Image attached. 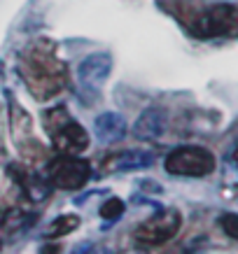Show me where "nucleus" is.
Masks as SVG:
<instances>
[{
	"mask_svg": "<svg viewBox=\"0 0 238 254\" xmlns=\"http://www.w3.org/2000/svg\"><path fill=\"white\" fill-rule=\"evenodd\" d=\"M124 212V203L119 198H110L103 203V208H100V217L103 219H108V222H115V219H119Z\"/></svg>",
	"mask_w": 238,
	"mask_h": 254,
	"instance_id": "f8f14e48",
	"label": "nucleus"
},
{
	"mask_svg": "<svg viewBox=\"0 0 238 254\" xmlns=\"http://www.w3.org/2000/svg\"><path fill=\"white\" fill-rule=\"evenodd\" d=\"M110 68H112V59L108 54H93L82 61V65L77 68V75L84 86H98L108 79Z\"/></svg>",
	"mask_w": 238,
	"mask_h": 254,
	"instance_id": "0eeeda50",
	"label": "nucleus"
},
{
	"mask_svg": "<svg viewBox=\"0 0 238 254\" xmlns=\"http://www.w3.org/2000/svg\"><path fill=\"white\" fill-rule=\"evenodd\" d=\"M236 28L238 7H234V5H215L208 12H203L199 16V21L194 23V33L199 38H220V35H229Z\"/></svg>",
	"mask_w": 238,
	"mask_h": 254,
	"instance_id": "39448f33",
	"label": "nucleus"
},
{
	"mask_svg": "<svg viewBox=\"0 0 238 254\" xmlns=\"http://www.w3.org/2000/svg\"><path fill=\"white\" fill-rule=\"evenodd\" d=\"M180 224H182V215L177 210H161L136 231V240L145 245H161L180 231Z\"/></svg>",
	"mask_w": 238,
	"mask_h": 254,
	"instance_id": "423d86ee",
	"label": "nucleus"
},
{
	"mask_svg": "<svg viewBox=\"0 0 238 254\" xmlns=\"http://www.w3.org/2000/svg\"><path fill=\"white\" fill-rule=\"evenodd\" d=\"M227 161H229V163H238V145L231 147V152L227 154Z\"/></svg>",
	"mask_w": 238,
	"mask_h": 254,
	"instance_id": "4468645a",
	"label": "nucleus"
},
{
	"mask_svg": "<svg viewBox=\"0 0 238 254\" xmlns=\"http://www.w3.org/2000/svg\"><path fill=\"white\" fill-rule=\"evenodd\" d=\"M163 126H166V117H163L161 110H147L136 124V135L147 140L157 138V135H161Z\"/></svg>",
	"mask_w": 238,
	"mask_h": 254,
	"instance_id": "1a4fd4ad",
	"label": "nucleus"
},
{
	"mask_svg": "<svg viewBox=\"0 0 238 254\" xmlns=\"http://www.w3.org/2000/svg\"><path fill=\"white\" fill-rule=\"evenodd\" d=\"M77 226H79V217H75V215H63V217H59V219L52 224V229H49V236L59 238V236H66V233L75 231Z\"/></svg>",
	"mask_w": 238,
	"mask_h": 254,
	"instance_id": "9b49d317",
	"label": "nucleus"
},
{
	"mask_svg": "<svg viewBox=\"0 0 238 254\" xmlns=\"http://www.w3.org/2000/svg\"><path fill=\"white\" fill-rule=\"evenodd\" d=\"M152 161V156L145 154V152H131V154H122L112 159V163H119L117 168L119 170H126V168H143L147 163Z\"/></svg>",
	"mask_w": 238,
	"mask_h": 254,
	"instance_id": "9d476101",
	"label": "nucleus"
},
{
	"mask_svg": "<svg viewBox=\"0 0 238 254\" xmlns=\"http://www.w3.org/2000/svg\"><path fill=\"white\" fill-rule=\"evenodd\" d=\"M45 124L52 142L61 154H79L89 147V133L66 112V108L49 110L45 115Z\"/></svg>",
	"mask_w": 238,
	"mask_h": 254,
	"instance_id": "f03ea898",
	"label": "nucleus"
},
{
	"mask_svg": "<svg viewBox=\"0 0 238 254\" xmlns=\"http://www.w3.org/2000/svg\"><path fill=\"white\" fill-rule=\"evenodd\" d=\"M91 177V166L77 154H63L49 166V182L59 189H79Z\"/></svg>",
	"mask_w": 238,
	"mask_h": 254,
	"instance_id": "20e7f679",
	"label": "nucleus"
},
{
	"mask_svg": "<svg viewBox=\"0 0 238 254\" xmlns=\"http://www.w3.org/2000/svg\"><path fill=\"white\" fill-rule=\"evenodd\" d=\"M163 168L168 170L170 175L206 177L215 170V156H213V152H208L206 147H177L166 156Z\"/></svg>",
	"mask_w": 238,
	"mask_h": 254,
	"instance_id": "7ed1b4c3",
	"label": "nucleus"
},
{
	"mask_svg": "<svg viewBox=\"0 0 238 254\" xmlns=\"http://www.w3.org/2000/svg\"><path fill=\"white\" fill-rule=\"evenodd\" d=\"M96 135H98L100 142H117L126 135V124L119 115L108 112V115L96 119Z\"/></svg>",
	"mask_w": 238,
	"mask_h": 254,
	"instance_id": "6e6552de",
	"label": "nucleus"
},
{
	"mask_svg": "<svg viewBox=\"0 0 238 254\" xmlns=\"http://www.w3.org/2000/svg\"><path fill=\"white\" fill-rule=\"evenodd\" d=\"M220 226H222V231L231 240H238V215L236 212H227V215L220 217Z\"/></svg>",
	"mask_w": 238,
	"mask_h": 254,
	"instance_id": "ddd939ff",
	"label": "nucleus"
},
{
	"mask_svg": "<svg viewBox=\"0 0 238 254\" xmlns=\"http://www.w3.org/2000/svg\"><path fill=\"white\" fill-rule=\"evenodd\" d=\"M21 77L31 93L38 100H49L61 93L68 82V68L54 54V47L47 40H40L23 54L21 59Z\"/></svg>",
	"mask_w": 238,
	"mask_h": 254,
	"instance_id": "f257e3e1",
	"label": "nucleus"
}]
</instances>
